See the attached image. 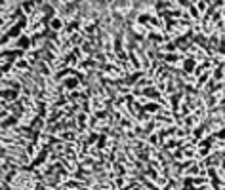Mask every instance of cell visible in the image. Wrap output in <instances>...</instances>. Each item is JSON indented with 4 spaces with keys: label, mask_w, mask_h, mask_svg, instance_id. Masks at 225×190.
I'll return each instance as SVG.
<instances>
[{
    "label": "cell",
    "mask_w": 225,
    "mask_h": 190,
    "mask_svg": "<svg viewBox=\"0 0 225 190\" xmlns=\"http://www.w3.org/2000/svg\"><path fill=\"white\" fill-rule=\"evenodd\" d=\"M61 27H63V23H61V19H59V17L52 19V29H61Z\"/></svg>",
    "instance_id": "cell-1"
}]
</instances>
